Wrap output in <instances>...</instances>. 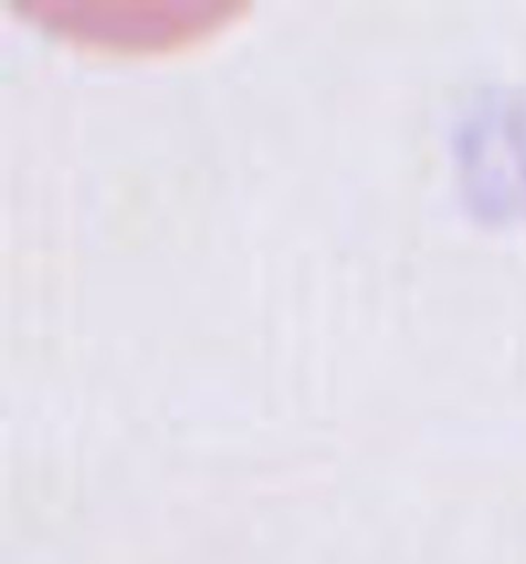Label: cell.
I'll return each instance as SVG.
<instances>
[{"instance_id": "cell-1", "label": "cell", "mask_w": 526, "mask_h": 564, "mask_svg": "<svg viewBox=\"0 0 526 564\" xmlns=\"http://www.w3.org/2000/svg\"><path fill=\"white\" fill-rule=\"evenodd\" d=\"M19 19L107 58L167 56L216 37L249 13L247 2H42L9 4Z\"/></svg>"}]
</instances>
